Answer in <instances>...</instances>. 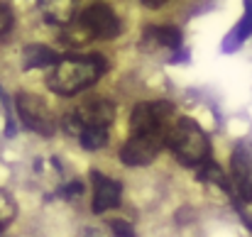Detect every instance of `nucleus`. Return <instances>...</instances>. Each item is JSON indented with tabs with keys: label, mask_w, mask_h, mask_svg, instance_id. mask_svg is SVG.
<instances>
[{
	"label": "nucleus",
	"mask_w": 252,
	"mask_h": 237,
	"mask_svg": "<svg viewBox=\"0 0 252 237\" xmlns=\"http://www.w3.org/2000/svg\"><path fill=\"white\" fill-rule=\"evenodd\" d=\"M108 64L100 54H86V57H74V59H62L47 76L49 90L57 95H76L79 90L91 88L95 81L105 74Z\"/></svg>",
	"instance_id": "1"
},
{
	"label": "nucleus",
	"mask_w": 252,
	"mask_h": 237,
	"mask_svg": "<svg viewBox=\"0 0 252 237\" xmlns=\"http://www.w3.org/2000/svg\"><path fill=\"white\" fill-rule=\"evenodd\" d=\"M167 147L174 152V157L186 166H201L203 161H208V154H211L208 135L191 118H179L171 125Z\"/></svg>",
	"instance_id": "2"
},
{
	"label": "nucleus",
	"mask_w": 252,
	"mask_h": 237,
	"mask_svg": "<svg viewBox=\"0 0 252 237\" xmlns=\"http://www.w3.org/2000/svg\"><path fill=\"white\" fill-rule=\"evenodd\" d=\"M115 120V105L110 100H88L74 113H69L62 125L69 135L81 137L86 130H108V125Z\"/></svg>",
	"instance_id": "3"
},
{
	"label": "nucleus",
	"mask_w": 252,
	"mask_h": 237,
	"mask_svg": "<svg viewBox=\"0 0 252 237\" xmlns=\"http://www.w3.org/2000/svg\"><path fill=\"white\" fill-rule=\"evenodd\" d=\"M15 110H17L20 122L25 127H30L32 132L44 135V137H52L57 132V118L39 95L20 90L17 98H15Z\"/></svg>",
	"instance_id": "4"
},
{
	"label": "nucleus",
	"mask_w": 252,
	"mask_h": 237,
	"mask_svg": "<svg viewBox=\"0 0 252 237\" xmlns=\"http://www.w3.org/2000/svg\"><path fill=\"white\" fill-rule=\"evenodd\" d=\"M174 115V105L167 100H152V103H137L130 113V130L132 135H152V132H169L174 122H169Z\"/></svg>",
	"instance_id": "5"
},
{
	"label": "nucleus",
	"mask_w": 252,
	"mask_h": 237,
	"mask_svg": "<svg viewBox=\"0 0 252 237\" xmlns=\"http://www.w3.org/2000/svg\"><path fill=\"white\" fill-rule=\"evenodd\" d=\"M169 132H152V135H132L123 149H120V161L127 166H147L152 164L159 149L167 147Z\"/></svg>",
	"instance_id": "6"
},
{
	"label": "nucleus",
	"mask_w": 252,
	"mask_h": 237,
	"mask_svg": "<svg viewBox=\"0 0 252 237\" xmlns=\"http://www.w3.org/2000/svg\"><path fill=\"white\" fill-rule=\"evenodd\" d=\"M79 22L84 25L91 39H115L120 34V20L118 15L103 5V2H93L86 10H81Z\"/></svg>",
	"instance_id": "7"
},
{
	"label": "nucleus",
	"mask_w": 252,
	"mask_h": 237,
	"mask_svg": "<svg viewBox=\"0 0 252 237\" xmlns=\"http://www.w3.org/2000/svg\"><path fill=\"white\" fill-rule=\"evenodd\" d=\"M230 183L235 203H252V152L245 147H235L230 157Z\"/></svg>",
	"instance_id": "8"
},
{
	"label": "nucleus",
	"mask_w": 252,
	"mask_h": 237,
	"mask_svg": "<svg viewBox=\"0 0 252 237\" xmlns=\"http://www.w3.org/2000/svg\"><path fill=\"white\" fill-rule=\"evenodd\" d=\"M91 183H93V213H105L110 208H118L120 196H123V186L113 178H108L105 174H100L98 169L91 171Z\"/></svg>",
	"instance_id": "9"
},
{
	"label": "nucleus",
	"mask_w": 252,
	"mask_h": 237,
	"mask_svg": "<svg viewBox=\"0 0 252 237\" xmlns=\"http://www.w3.org/2000/svg\"><path fill=\"white\" fill-rule=\"evenodd\" d=\"M39 10H42V17L49 25H57L59 30L76 22V2L71 0H44L39 2Z\"/></svg>",
	"instance_id": "10"
},
{
	"label": "nucleus",
	"mask_w": 252,
	"mask_h": 237,
	"mask_svg": "<svg viewBox=\"0 0 252 237\" xmlns=\"http://www.w3.org/2000/svg\"><path fill=\"white\" fill-rule=\"evenodd\" d=\"M181 32L171 25H162V27H147L145 30V37H142V44L145 47H162L169 52H179L181 49Z\"/></svg>",
	"instance_id": "11"
},
{
	"label": "nucleus",
	"mask_w": 252,
	"mask_h": 237,
	"mask_svg": "<svg viewBox=\"0 0 252 237\" xmlns=\"http://www.w3.org/2000/svg\"><path fill=\"white\" fill-rule=\"evenodd\" d=\"M62 59L59 54L47 47V44H30L22 49V69L25 71H32V69H47V66H57Z\"/></svg>",
	"instance_id": "12"
},
{
	"label": "nucleus",
	"mask_w": 252,
	"mask_h": 237,
	"mask_svg": "<svg viewBox=\"0 0 252 237\" xmlns=\"http://www.w3.org/2000/svg\"><path fill=\"white\" fill-rule=\"evenodd\" d=\"M250 34H252V0H248V2H245V15H243V20L228 32V37H225V42H223V52H225V54L235 52Z\"/></svg>",
	"instance_id": "13"
},
{
	"label": "nucleus",
	"mask_w": 252,
	"mask_h": 237,
	"mask_svg": "<svg viewBox=\"0 0 252 237\" xmlns=\"http://www.w3.org/2000/svg\"><path fill=\"white\" fill-rule=\"evenodd\" d=\"M196 178H201L203 183H213V186H218L220 191H225L228 196H233V183H230V178L225 176V171L220 169V164H216V161H203L201 166H196Z\"/></svg>",
	"instance_id": "14"
},
{
	"label": "nucleus",
	"mask_w": 252,
	"mask_h": 237,
	"mask_svg": "<svg viewBox=\"0 0 252 237\" xmlns=\"http://www.w3.org/2000/svg\"><path fill=\"white\" fill-rule=\"evenodd\" d=\"M59 42L66 44V47H84V44L91 42V37H88V32L84 30V25H81L79 17H76V22H71L69 27L59 30Z\"/></svg>",
	"instance_id": "15"
},
{
	"label": "nucleus",
	"mask_w": 252,
	"mask_h": 237,
	"mask_svg": "<svg viewBox=\"0 0 252 237\" xmlns=\"http://www.w3.org/2000/svg\"><path fill=\"white\" fill-rule=\"evenodd\" d=\"M79 142H81V147L88 149V152H93V149H100V147H105L108 145V130H86L84 135L79 137Z\"/></svg>",
	"instance_id": "16"
},
{
	"label": "nucleus",
	"mask_w": 252,
	"mask_h": 237,
	"mask_svg": "<svg viewBox=\"0 0 252 237\" xmlns=\"http://www.w3.org/2000/svg\"><path fill=\"white\" fill-rule=\"evenodd\" d=\"M15 215H17V206H15V201L10 198V193L0 191V233L15 220Z\"/></svg>",
	"instance_id": "17"
},
{
	"label": "nucleus",
	"mask_w": 252,
	"mask_h": 237,
	"mask_svg": "<svg viewBox=\"0 0 252 237\" xmlns=\"http://www.w3.org/2000/svg\"><path fill=\"white\" fill-rule=\"evenodd\" d=\"M108 228L113 230L115 237H137L132 223H127V220H123V218H110V220H108Z\"/></svg>",
	"instance_id": "18"
},
{
	"label": "nucleus",
	"mask_w": 252,
	"mask_h": 237,
	"mask_svg": "<svg viewBox=\"0 0 252 237\" xmlns=\"http://www.w3.org/2000/svg\"><path fill=\"white\" fill-rule=\"evenodd\" d=\"M0 105H2V113H5V135L7 137H15V120H12V113H10V100L5 95V90L0 88Z\"/></svg>",
	"instance_id": "19"
},
{
	"label": "nucleus",
	"mask_w": 252,
	"mask_h": 237,
	"mask_svg": "<svg viewBox=\"0 0 252 237\" xmlns=\"http://www.w3.org/2000/svg\"><path fill=\"white\" fill-rule=\"evenodd\" d=\"M12 30V10L7 2H0V37H5Z\"/></svg>",
	"instance_id": "20"
},
{
	"label": "nucleus",
	"mask_w": 252,
	"mask_h": 237,
	"mask_svg": "<svg viewBox=\"0 0 252 237\" xmlns=\"http://www.w3.org/2000/svg\"><path fill=\"white\" fill-rule=\"evenodd\" d=\"M81 193H84V183L81 181H71V183L59 188V198H66V201H71V198H76Z\"/></svg>",
	"instance_id": "21"
},
{
	"label": "nucleus",
	"mask_w": 252,
	"mask_h": 237,
	"mask_svg": "<svg viewBox=\"0 0 252 237\" xmlns=\"http://www.w3.org/2000/svg\"><path fill=\"white\" fill-rule=\"evenodd\" d=\"M84 237H103V235H100V233H98L95 228H88V230L84 233Z\"/></svg>",
	"instance_id": "22"
}]
</instances>
